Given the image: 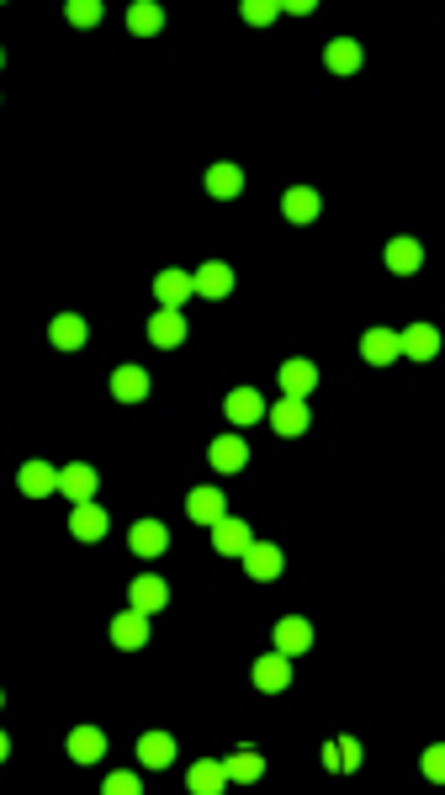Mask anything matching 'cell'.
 Listing matches in <instances>:
<instances>
[{"label":"cell","mask_w":445,"mask_h":795,"mask_svg":"<svg viewBox=\"0 0 445 795\" xmlns=\"http://www.w3.org/2000/svg\"><path fill=\"white\" fill-rule=\"evenodd\" d=\"M16 488H22L27 504H42L48 493H59V473H53L48 462H38V456H27V462L16 467Z\"/></svg>","instance_id":"19"},{"label":"cell","mask_w":445,"mask_h":795,"mask_svg":"<svg viewBox=\"0 0 445 795\" xmlns=\"http://www.w3.org/2000/svg\"><path fill=\"white\" fill-rule=\"evenodd\" d=\"M59 493H64L70 504H96L101 473H96L90 462H70V467H59Z\"/></svg>","instance_id":"16"},{"label":"cell","mask_w":445,"mask_h":795,"mask_svg":"<svg viewBox=\"0 0 445 795\" xmlns=\"http://www.w3.org/2000/svg\"><path fill=\"white\" fill-rule=\"evenodd\" d=\"M419 774H424L430 785H445V743H430V748L419 754Z\"/></svg>","instance_id":"34"},{"label":"cell","mask_w":445,"mask_h":795,"mask_svg":"<svg viewBox=\"0 0 445 795\" xmlns=\"http://www.w3.org/2000/svg\"><path fill=\"white\" fill-rule=\"evenodd\" d=\"M107 393H112V403H122V408H138L144 397L154 393V377H149L144 366H118V371L107 377Z\"/></svg>","instance_id":"12"},{"label":"cell","mask_w":445,"mask_h":795,"mask_svg":"<svg viewBox=\"0 0 445 795\" xmlns=\"http://www.w3.org/2000/svg\"><path fill=\"white\" fill-rule=\"evenodd\" d=\"M313 763H319L324 774H345V758H339V737H334V743H324V748H319V758H313Z\"/></svg>","instance_id":"37"},{"label":"cell","mask_w":445,"mask_h":795,"mask_svg":"<svg viewBox=\"0 0 445 795\" xmlns=\"http://www.w3.org/2000/svg\"><path fill=\"white\" fill-rule=\"evenodd\" d=\"M144 334H149V345H154V351H181V345L191 340V323H186L181 308H160V314H149Z\"/></svg>","instance_id":"6"},{"label":"cell","mask_w":445,"mask_h":795,"mask_svg":"<svg viewBox=\"0 0 445 795\" xmlns=\"http://www.w3.org/2000/svg\"><path fill=\"white\" fill-rule=\"evenodd\" d=\"M239 16L249 27H271V22H282V5H271V0H244Z\"/></svg>","instance_id":"33"},{"label":"cell","mask_w":445,"mask_h":795,"mask_svg":"<svg viewBox=\"0 0 445 795\" xmlns=\"http://www.w3.org/2000/svg\"><path fill=\"white\" fill-rule=\"evenodd\" d=\"M398 340H404V356L413 360V366H430V360L441 356V345H445V334L435 329V323H408Z\"/></svg>","instance_id":"23"},{"label":"cell","mask_w":445,"mask_h":795,"mask_svg":"<svg viewBox=\"0 0 445 795\" xmlns=\"http://www.w3.org/2000/svg\"><path fill=\"white\" fill-rule=\"evenodd\" d=\"M382 266H387L393 277H419V271H424V238L393 234L382 244Z\"/></svg>","instance_id":"9"},{"label":"cell","mask_w":445,"mask_h":795,"mask_svg":"<svg viewBox=\"0 0 445 795\" xmlns=\"http://www.w3.org/2000/svg\"><path fill=\"white\" fill-rule=\"evenodd\" d=\"M127 604H138L144 615H160L164 604H170V584H164L160 573H138V578L127 584Z\"/></svg>","instance_id":"25"},{"label":"cell","mask_w":445,"mask_h":795,"mask_svg":"<svg viewBox=\"0 0 445 795\" xmlns=\"http://www.w3.org/2000/svg\"><path fill=\"white\" fill-rule=\"evenodd\" d=\"M212 547H218V556H228V562H244V556L255 552V530H249V519L223 515L218 525H212Z\"/></svg>","instance_id":"10"},{"label":"cell","mask_w":445,"mask_h":795,"mask_svg":"<svg viewBox=\"0 0 445 795\" xmlns=\"http://www.w3.org/2000/svg\"><path fill=\"white\" fill-rule=\"evenodd\" d=\"M319 59H324V75H334V80L366 75V48L356 38H329Z\"/></svg>","instance_id":"7"},{"label":"cell","mask_w":445,"mask_h":795,"mask_svg":"<svg viewBox=\"0 0 445 795\" xmlns=\"http://www.w3.org/2000/svg\"><path fill=\"white\" fill-rule=\"evenodd\" d=\"M249 684H255L260 695H286V689H292V658H282V652H260V658L249 663Z\"/></svg>","instance_id":"13"},{"label":"cell","mask_w":445,"mask_h":795,"mask_svg":"<svg viewBox=\"0 0 445 795\" xmlns=\"http://www.w3.org/2000/svg\"><path fill=\"white\" fill-rule=\"evenodd\" d=\"M313 11H319L313 0H292V5H282V16H313Z\"/></svg>","instance_id":"38"},{"label":"cell","mask_w":445,"mask_h":795,"mask_svg":"<svg viewBox=\"0 0 445 795\" xmlns=\"http://www.w3.org/2000/svg\"><path fill=\"white\" fill-rule=\"evenodd\" d=\"M223 414H228V425H234V430H249V425H260L271 408H265V397L244 382V388H228V393H223Z\"/></svg>","instance_id":"14"},{"label":"cell","mask_w":445,"mask_h":795,"mask_svg":"<svg viewBox=\"0 0 445 795\" xmlns=\"http://www.w3.org/2000/svg\"><path fill=\"white\" fill-rule=\"evenodd\" d=\"M223 515H228V504H223V488L202 482V488H191V493H186V519H191V525H218Z\"/></svg>","instance_id":"26"},{"label":"cell","mask_w":445,"mask_h":795,"mask_svg":"<svg viewBox=\"0 0 445 795\" xmlns=\"http://www.w3.org/2000/svg\"><path fill=\"white\" fill-rule=\"evenodd\" d=\"M101 791L107 795H138L144 791V780H138V769H112V774L101 780Z\"/></svg>","instance_id":"36"},{"label":"cell","mask_w":445,"mask_h":795,"mask_svg":"<svg viewBox=\"0 0 445 795\" xmlns=\"http://www.w3.org/2000/svg\"><path fill=\"white\" fill-rule=\"evenodd\" d=\"M223 763H228V780L234 785H260L265 780V754L260 748H234Z\"/></svg>","instance_id":"31"},{"label":"cell","mask_w":445,"mask_h":795,"mask_svg":"<svg viewBox=\"0 0 445 795\" xmlns=\"http://www.w3.org/2000/svg\"><path fill=\"white\" fill-rule=\"evenodd\" d=\"M234 780H228V763H218V758H197L191 769H186V791L191 795H218L228 791Z\"/></svg>","instance_id":"28"},{"label":"cell","mask_w":445,"mask_h":795,"mask_svg":"<svg viewBox=\"0 0 445 795\" xmlns=\"http://www.w3.org/2000/svg\"><path fill=\"white\" fill-rule=\"evenodd\" d=\"M127 547L144 556V562H154V556L170 552V525H164L160 515H144L133 519V530H127Z\"/></svg>","instance_id":"15"},{"label":"cell","mask_w":445,"mask_h":795,"mask_svg":"<svg viewBox=\"0 0 445 795\" xmlns=\"http://www.w3.org/2000/svg\"><path fill=\"white\" fill-rule=\"evenodd\" d=\"M191 277H197V297H202V303H228V297H234V281H239V271H234L228 260H218V255H212V260H202Z\"/></svg>","instance_id":"8"},{"label":"cell","mask_w":445,"mask_h":795,"mask_svg":"<svg viewBox=\"0 0 445 795\" xmlns=\"http://www.w3.org/2000/svg\"><path fill=\"white\" fill-rule=\"evenodd\" d=\"M244 573H249L255 584H276V578L286 573L282 547H271V541H255V552L244 556Z\"/></svg>","instance_id":"29"},{"label":"cell","mask_w":445,"mask_h":795,"mask_svg":"<svg viewBox=\"0 0 445 795\" xmlns=\"http://www.w3.org/2000/svg\"><path fill=\"white\" fill-rule=\"evenodd\" d=\"M313 621L308 615H282L276 626H271V652H282V658H302V652H313Z\"/></svg>","instance_id":"2"},{"label":"cell","mask_w":445,"mask_h":795,"mask_svg":"<svg viewBox=\"0 0 445 795\" xmlns=\"http://www.w3.org/2000/svg\"><path fill=\"white\" fill-rule=\"evenodd\" d=\"M265 419H271L276 440H302L308 430H313V414H308V403H302V397H286V393L271 403V414H265Z\"/></svg>","instance_id":"5"},{"label":"cell","mask_w":445,"mask_h":795,"mask_svg":"<svg viewBox=\"0 0 445 795\" xmlns=\"http://www.w3.org/2000/svg\"><path fill=\"white\" fill-rule=\"evenodd\" d=\"M276 382H282L286 397H308L313 388H319V366H313L308 356H292V360L276 366Z\"/></svg>","instance_id":"24"},{"label":"cell","mask_w":445,"mask_h":795,"mask_svg":"<svg viewBox=\"0 0 445 795\" xmlns=\"http://www.w3.org/2000/svg\"><path fill=\"white\" fill-rule=\"evenodd\" d=\"M101 16H107V5H96V0H70L64 5V22L70 27H101Z\"/></svg>","instance_id":"32"},{"label":"cell","mask_w":445,"mask_h":795,"mask_svg":"<svg viewBox=\"0 0 445 795\" xmlns=\"http://www.w3.org/2000/svg\"><path fill=\"white\" fill-rule=\"evenodd\" d=\"M207 462H212V473H244L249 467V440L244 430H228V436H218L207 445Z\"/></svg>","instance_id":"21"},{"label":"cell","mask_w":445,"mask_h":795,"mask_svg":"<svg viewBox=\"0 0 445 795\" xmlns=\"http://www.w3.org/2000/svg\"><path fill=\"white\" fill-rule=\"evenodd\" d=\"M282 218H286V223H313V218H324V192H319V186H308V181L286 186V192H282Z\"/></svg>","instance_id":"17"},{"label":"cell","mask_w":445,"mask_h":795,"mask_svg":"<svg viewBox=\"0 0 445 795\" xmlns=\"http://www.w3.org/2000/svg\"><path fill=\"white\" fill-rule=\"evenodd\" d=\"M339 758H345V774H361L366 769V743L356 732H339Z\"/></svg>","instance_id":"35"},{"label":"cell","mask_w":445,"mask_h":795,"mask_svg":"<svg viewBox=\"0 0 445 795\" xmlns=\"http://www.w3.org/2000/svg\"><path fill=\"white\" fill-rule=\"evenodd\" d=\"M64 754H70V763H81V769H90V763H101L107 758V732L101 726H70V737H64Z\"/></svg>","instance_id":"18"},{"label":"cell","mask_w":445,"mask_h":795,"mask_svg":"<svg viewBox=\"0 0 445 795\" xmlns=\"http://www.w3.org/2000/svg\"><path fill=\"white\" fill-rule=\"evenodd\" d=\"M164 22H170V16H164L160 0H138V5H127V33H133V38H144V42L160 38Z\"/></svg>","instance_id":"30"},{"label":"cell","mask_w":445,"mask_h":795,"mask_svg":"<svg viewBox=\"0 0 445 795\" xmlns=\"http://www.w3.org/2000/svg\"><path fill=\"white\" fill-rule=\"evenodd\" d=\"M244 186H249V175H244V164L239 159H212L202 170V192L212 201H234L244 197Z\"/></svg>","instance_id":"3"},{"label":"cell","mask_w":445,"mask_h":795,"mask_svg":"<svg viewBox=\"0 0 445 795\" xmlns=\"http://www.w3.org/2000/svg\"><path fill=\"white\" fill-rule=\"evenodd\" d=\"M149 621H154V615H144L138 604H127V610H118V615L107 621V641L122 647V652H144V647H149V636H154Z\"/></svg>","instance_id":"1"},{"label":"cell","mask_w":445,"mask_h":795,"mask_svg":"<svg viewBox=\"0 0 445 795\" xmlns=\"http://www.w3.org/2000/svg\"><path fill=\"white\" fill-rule=\"evenodd\" d=\"M85 340H90V318H85V314L64 308V314L48 318V345H53L59 356H75V351H85Z\"/></svg>","instance_id":"4"},{"label":"cell","mask_w":445,"mask_h":795,"mask_svg":"<svg viewBox=\"0 0 445 795\" xmlns=\"http://www.w3.org/2000/svg\"><path fill=\"white\" fill-rule=\"evenodd\" d=\"M138 763H144V769H154V774H160V769H170V763H175V737H170L164 726H149V732H138Z\"/></svg>","instance_id":"27"},{"label":"cell","mask_w":445,"mask_h":795,"mask_svg":"<svg viewBox=\"0 0 445 795\" xmlns=\"http://www.w3.org/2000/svg\"><path fill=\"white\" fill-rule=\"evenodd\" d=\"M361 360L366 366H376V371H387V366L404 360V340H398L387 323H371V329L361 334Z\"/></svg>","instance_id":"11"},{"label":"cell","mask_w":445,"mask_h":795,"mask_svg":"<svg viewBox=\"0 0 445 795\" xmlns=\"http://www.w3.org/2000/svg\"><path fill=\"white\" fill-rule=\"evenodd\" d=\"M107 530H112V515H107L101 504H75V510H70V541L96 547V541H107Z\"/></svg>","instance_id":"20"},{"label":"cell","mask_w":445,"mask_h":795,"mask_svg":"<svg viewBox=\"0 0 445 795\" xmlns=\"http://www.w3.org/2000/svg\"><path fill=\"white\" fill-rule=\"evenodd\" d=\"M191 292H197V277H191V271H181V266L154 271V297H160V308H186Z\"/></svg>","instance_id":"22"}]
</instances>
